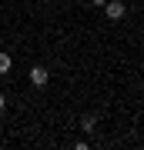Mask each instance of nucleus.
<instances>
[{
	"label": "nucleus",
	"instance_id": "nucleus-3",
	"mask_svg": "<svg viewBox=\"0 0 144 150\" xmlns=\"http://www.w3.org/2000/svg\"><path fill=\"white\" fill-rule=\"evenodd\" d=\"M94 123H97L94 113H84V117H80V130H84V134H91V130H94Z\"/></svg>",
	"mask_w": 144,
	"mask_h": 150
},
{
	"label": "nucleus",
	"instance_id": "nucleus-5",
	"mask_svg": "<svg viewBox=\"0 0 144 150\" xmlns=\"http://www.w3.org/2000/svg\"><path fill=\"white\" fill-rule=\"evenodd\" d=\"M4 107H7V97H4V93H0V113H4Z\"/></svg>",
	"mask_w": 144,
	"mask_h": 150
},
{
	"label": "nucleus",
	"instance_id": "nucleus-6",
	"mask_svg": "<svg viewBox=\"0 0 144 150\" xmlns=\"http://www.w3.org/2000/svg\"><path fill=\"white\" fill-rule=\"evenodd\" d=\"M91 4H94V7H104V0H91Z\"/></svg>",
	"mask_w": 144,
	"mask_h": 150
},
{
	"label": "nucleus",
	"instance_id": "nucleus-1",
	"mask_svg": "<svg viewBox=\"0 0 144 150\" xmlns=\"http://www.w3.org/2000/svg\"><path fill=\"white\" fill-rule=\"evenodd\" d=\"M104 13H107V20H124L128 7H124L121 0H104Z\"/></svg>",
	"mask_w": 144,
	"mask_h": 150
},
{
	"label": "nucleus",
	"instance_id": "nucleus-4",
	"mask_svg": "<svg viewBox=\"0 0 144 150\" xmlns=\"http://www.w3.org/2000/svg\"><path fill=\"white\" fill-rule=\"evenodd\" d=\"M10 64H14L10 54H0V74H7V70H10Z\"/></svg>",
	"mask_w": 144,
	"mask_h": 150
},
{
	"label": "nucleus",
	"instance_id": "nucleus-2",
	"mask_svg": "<svg viewBox=\"0 0 144 150\" xmlns=\"http://www.w3.org/2000/svg\"><path fill=\"white\" fill-rule=\"evenodd\" d=\"M47 80H50L47 67H30V83L34 87H47Z\"/></svg>",
	"mask_w": 144,
	"mask_h": 150
}]
</instances>
